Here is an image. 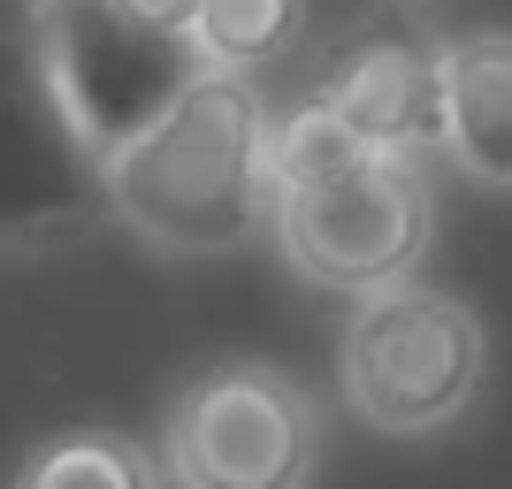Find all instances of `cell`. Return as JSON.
I'll return each instance as SVG.
<instances>
[{
	"instance_id": "cell-1",
	"label": "cell",
	"mask_w": 512,
	"mask_h": 489,
	"mask_svg": "<svg viewBox=\"0 0 512 489\" xmlns=\"http://www.w3.org/2000/svg\"><path fill=\"white\" fill-rule=\"evenodd\" d=\"M115 222L161 253H230L276 214V123L245 69H207L184 100L107 153Z\"/></svg>"
},
{
	"instance_id": "cell-2",
	"label": "cell",
	"mask_w": 512,
	"mask_h": 489,
	"mask_svg": "<svg viewBox=\"0 0 512 489\" xmlns=\"http://www.w3.org/2000/svg\"><path fill=\"white\" fill-rule=\"evenodd\" d=\"M100 214H115L107 153L62 92L46 0H0V253L69 245Z\"/></svg>"
},
{
	"instance_id": "cell-3",
	"label": "cell",
	"mask_w": 512,
	"mask_h": 489,
	"mask_svg": "<svg viewBox=\"0 0 512 489\" xmlns=\"http://www.w3.org/2000/svg\"><path fill=\"white\" fill-rule=\"evenodd\" d=\"M482 321L444 291L383 283L344 329V405L383 436H428L482 390Z\"/></svg>"
},
{
	"instance_id": "cell-4",
	"label": "cell",
	"mask_w": 512,
	"mask_h": 489,
	"mask_svg": "<svg viewBox=\"0 0 512 489\" xmlns=\"http://www.w3.org/2000/svg\"><path fill=\"white\" fill-rule=\"evenodd\" d=\"M46 39L69 107L100 153L130 146L214 69L192 31H161L130 0H46Z\"/></svg>"
},
{
	"instance_id": "cell-5",
	"label": "cell",
	"mask_w": 512,
	"mask_h": 489,
	"mask_svg": "<svg viewBox=\"0 0 512 489\" xmlns=\"http://www.w3.org/2000/svg\"><path fill=\"white\" fill-rule=\"evenodd\" d=\"M283 253L329 291H383L406 283V268L428 245V184L413 153H367L360 169L329 184H291L276 192Z\"/></svg>"
},
{
	"instance_id": "cell-6",
	"label": "cell",
	"mask_w": 512,
	"mask_h": 489,
	"mask_svg": "<svg viewBox=\"0 0 512 489\" xmlns=\"http://www.w3.org/2000/svg\"><path fill=\"white\" fill-rule=\"evenodd\" d=\"M314 405L260 360H230L176 398L169 459L184 489H306L314 474Z\"/></svg>"
},
{
	"instance_id": "cell-7",
	"label": "cell",
	"mask_w": 512,
	"mask_h": 489,
	"mask_svg": "<svg viewBox=\"0 0 512 489\" xmlns=\"http://www.w3.org/2000/svg\"><path fill=\"white\" fill-rule=\"evenodd\" d=\"M321 100L352 115L383 153L444 146V46H421L406 31H367L321 69Z\"/></svg>"
},
{
	"instance_id": "cell-8",
	"label": "cell",
	"mask_w": 512,
	"mask_h": 489,
	"mask_svg": "<svg viewBox=\"0 0 512 489\" xmlns=\"http://www.w3.org/2000/svg\"><path fill=\"white\" fill-rule=\"evenodd\" d=\"M444 146L482 184H512V31L444 46Z\"/></svg>"
},
{
	"instance_id": "cell-9",
	"label": "cell",
	"mask_w": 512,
	"mask_h": 489,
	"mask_svg": "<svg viewBox=\"0 0 512 489\" xmlns=\"http://www.w3.org/2000/svg\"><path fill=\"white\" fill-rule=\"evenodd\" d=\"M16 489H153V467H146V451L123 444V436L77 428V436H54L46 451H31Z\"/></svg>"
},
{
	"instance_id": "cell-10",
	"label": "cell",
	"mask_w": 512,
	"mask_h": 489,
	"mask_svg": "<svg viewBox=\"0 0 512 489\" xmlns=\"http://www.w3.org/2000/svg\"><path fill=\"white\" fill-rule=\"evenodd\" d=\"M299 8L306 0H207L199 8V46L214 69H253L276 62L299 39Z\"/></svg>"
},
{
	"instance_id": "cell-11",
	"label": "cell",
	"mask_w": 512,
	"mask_h": 489,
	"mask_svg": "<svg viewBox=\"0 0 512 489\" xmlns=\"http://www.w3.org/2000/svg\"><path fill=\"white\" fill-rule=\"evenodd\" d=\"M130 8L146 23H161V31H192L199 39V8H207V0H130Z\"/></svg>"
}]
</instances>
